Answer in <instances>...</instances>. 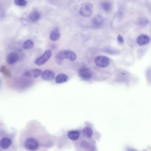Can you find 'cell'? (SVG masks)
Returning a JSON list of instances; mask_svg holds the SVG:
<instances>
[{"instance_id": "277c9868", "label": "cell", "mask_w": 151, "mask_h": 151, "mask_svg": "<svg viewBox=\"0 0 151 151\" xmlns=\"http://www.w3.org/2000/svg\"><path fill=\"white\" fill-rule=\"evenodd\" d=\"M24 146L26 148L31 150H35L39 147L38 141L35 139L30 137L27 139L24 143Z\"/></svg>"}, {"instance_id": "9a60e30c", "label": "cell", "mask_w": 151, "mask_h": 151, "mask_svg": "<svg viewBox=\"0 0 151 151\" xmlns=\"http://www.w3.org/2000/svg\"><path fill=\"white\" fill-rule=\"evenodd\" d=\"M60 33L59 29L56 28L52 31L50 35V38L52 41H56L60 38Z\"/></svg>"}, {"instance_id": "44dd1931", "label": "cell", "mask_w": 151, "mask_h": 151, "mask_svg": "<svg viewBox=\"0 0 151 151\" xmlns=\"http://www.w3.org/2000/svg\"><path fill=\"white\" fill-rule=\"evenodd\" d=\"M139 25L141 26H144L149 23V20L146 18H142L139 19L137 22Z\"/></svg>"}, {"instance_id": "52a82bcc", "label": "cell", "mask_w": 151, "mask_h": 151, "mask_svg": "<svg viewBox=\"0 0 151 151\" xmlns=\"http://www.w3.org/2000/svg\"><path fill=\"white\" fill-rule=\"evenodd\" d=\"M93 25L96 27H99L102 26L104 22L103 17L100 14H97L92 20Z\"/></svg>"}, {"instance_id": "4fadbf2b", "label": "cell", "mask_w": 151, "mask_h": 151, "mask_svg": "<svg viewBox=\"0 0 151 151\" xmlns=\"http://www.w3.org/2000/svg\"><path fill=\"white\" fill-rule=\"evenodd\" d=\"M40 13L36 10H34L30 13L28 16V18L30 21L35 22L40 19Z\"/></svg>"}, {"instance_id": "ffe728a7", "label": "cell", "mask_w": 151, "mask_h": 151, "mask_svg": "<svg viewBox=\"0 0 151 151\" xmlns=\"http://www.w3.org/2000/svg\"><path fill=\"white\" fill-rule=\"evenodd\" d=\"M0 72L4 76L10 77L11 76V74L9 70L4 66H1L0 67Z\"/></svg>"}, {"instance_id": "30bf717a", "label": "cell", "mask_w": 151, "mask_h": 151, "mask_svg": "<svg viewBox=\"0 0 151 151\" xmlns=\"http://www.w3.org/2000/svg\"><path fill=\"white\" fill-rule=\"evenodd\" d=\"M55 77V73L52 71L50 70H44L41 75L42 78L44 80L47 81L53 80Z\"/></svg>"}, {"instance_id": "d6986e66", "label": "cell", "mask_w": 151, "mask_h": 151, "mask_svg": "<svg viewBox=\"0 0 151 151\" xmlns=\"http://www.w3.org/2000/svg\"><path fill=\"white\" fill-rule=\"evenodd\" d=\"M34 46L33 42L30 40L25 41L23 43V47L24 49H29L32 48Z\"/></svg>"}, {"instance_id": "9c48e42d", "label": "cell", "mask_w": 151, "mask_h": 151, "mask_svg": "<svg viewBox=\"0 0 151 151\" xmlns=\"http://www.w3.org/2000/svg\"><path fill=\"white\" fill-rule=\"evenodd\" d=\"M42 71L39 69H34L26 72L24 75L25 76L37 78L41 75Z\"/></svg>"}, {"instance_id": "ac0fdd59", "label": "cell", "mask_w": 151, "mask_h": 151, "mask_svg": "<svg viewBox=\"0 0 151 151\" xmlns=\"http://www.w3.org/2000/svg\"><path fill=\"white\" fill-rule=\"evenodd\" d=\"M83 132L84 135L88 138H90L93 136V131L90 127H85L83 129Z\"/></svg>"}, {"instance_id": "7c38bea8", "label": "cell", "mask_w": 151, "mask_h": 151, "mask_svg": "<svg viewBox=\"0 0 151 151\" xmlns=\"http://www.w3.org/2000/svg\"><path fill=\"white\" fill-rule=\"evenodd\" d=\"M18 59V55L15 52H12L9 54L6 58L7 63L11 65L16 63Z\"/></svg>"}, {"instance_id": "3957f363", "label": "cell", "mask_w": 151, "mask_h": 151, "mask_svg": "<svg viewBox=\"0 0 151 151\" xmlns=\"http://www.w3.org/2000/svg\"><path fill=\"white\" fill-rule=\"evenodd\" d=\"M96 65L99 68H105L108 66L110 63L109 58L104 55H99L96 57L95 59Z\"/></svg>"}, {"instance_id": "7a4b0ae2", "label": "cell", "mask_w": 151, "mask_h": 151, "mask_svg": "<svg viewBox=\"0 0 151 151\" xmlns=\"http://www.w3.org/2000/svg\"><path fill=\"white\" fill-rule=\"evenodd\" d=\"M93 10L92 5L90 3H85L81 5L79 10V13L83 17H88L91 15Z\"/></svg>"}, {"instance_id": "8fae6325", "label": "cell", "mask_w": 151, "mask_h": 151, "mask_svg": "<svg viewBox=\"0 0 151 151\" xmlns=\"http://www.w3.org/2000/svg\"><path fill=\"white\" fill-rule=\"evenodd\" d=\"M100 5L102 10L106 13L110 12L112 9V5L111 3L108 0L102 1Z\"/></svg>"}, {"instance_id": "8992f818", "label": "cell", "mask_w": 151, "mask_h": 151, "mask_svg": "<svg viewBox=\"0 0 151 151\" xmlns=\"http://www.w3.org/2000/svg\"><path fill=\"white\" fill-rule=\"evenodd\" d=\"M78 73L79 77L85 81L90 80L92 76L91 71L89 69L86 68L80 69L78 70Z\"/></svg>"}, {"instance_id": "6da1fadb", "label": "cell", "mask_w": 151, "mask_h": 151, "mask_svg": "<svg viewBox=\"0 0 151 151\" xmlns=\"http://www.w3.org/2000/svg\"><path fill=\"white\" fill-rule=\"evenodd\" d=\"M57 59L59 61L65 59H69L70 61H75L77 55L75 53L70 50H64L59 52L56 55Z\"/></svg>"}, {"instance_id": "ba28073f", "label": "cell", "mask_w": 151, "mask_h": 151, "mask_svg": "<svg viewBox=\"0 0 151 151\" xmlns=\"http://www.w3.org/2000/svg\"><path fill=\"white\" fill-rule=\"evenodd\" d=\"M150 40V38L149 37L144 34L139 35L136 39L137 44L140 46H142L148 44Z\"/></svg>"}, {"instance_id": "5bb4252c", "label": "cell", "mask_w": 151, "mask_h": 151, "mask_svg": "<svg viewBox=\"0 0 151 151\" xmlns=\"http://www.w3.org/2000/svg\"><path fill=\"white\" fill-rule=\"evenodd\" d=\"M68 79V76L65 74L62 73L58 75L55 77V82L57 83H62L66 82Z\"/></svg>"}, {"instance_id": "7402d4cb", "label": "cell", "mask_w": 151, "mask_h": 151, "mask_svg": "<svg viewBox=\"0 0 151 151\" xmlns=\"http://www.w3.org/2000/svg\"><path fill=\"white\" fill-rule=\"evenodd\" d=\"M14 3L17 6H24L27 4V1L26 0H14Z\"/></svg>"}, {"instance_id": "2e32d148", "label": "cell", "mask_w": 151, "mask_h": 151, "mask_svg": "<svg viewBox=\"0 0 151 151\" xmlns=\"http://www.w3.org/2000/svg\"><path fill=\"white\" fill-rule=\"evenodd\" d=\"M11 139L7 137L3 138L0 141L1 147L4 149L8 148L11 145Z\"/></svg>"}, {"instance_id": "603a6c76", "label": "cell", "mask_w": 151, "mask_h": 151, "mask_svg": "<svg viewBox=\"0 0 151 151\" xmlns=\"http://www.w3.org/2000/svg\"><path fill=\"white\" fill-rule=\"evenodd\" d=\"M118 42L120 44H122L124 42V40L122 37L120 35H119L117 37Z\"/></svg>"}, {"instance_id": "e0dca14e", "label": "cell", "mask_w": 151, "mask_h": 151, "mask_svg": "<svg viewBox=\"0 0 151 151\" xmlns=\"http://www.w3.org/2000/svg\"><path fill=\"white\" fill-rule=\"evenodd\" d=\"M68 137L70 139L75 140L79 137L80 134L79 132L77 130H71L69 131L67 134Z\"/></svg>"}, {"instance_id": "5b68a950", "label": "cell", "mask_w": 151, "mask_h": 151, "mask_svg": "<svg viewBox=\"0 0 151 151\" xmlns=\"http://www.w3.org/2000/svg\"><path fill=\"white\" fill-rule=\"evenodd\" d=\"M52 55V52L50 50H47L42 56L36 59L35 61V64L38 65H43L49 60Z\"/></svg>"}]
</instances>
